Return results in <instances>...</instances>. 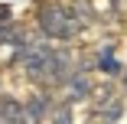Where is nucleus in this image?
Listing matches in <instances>:
<instances>
[{
  "label": "nucleus",
  "instance_id": "1",
  "mask_svg": "<svg viewBox=\"0 0 127 124\" xmlns=\"http://www.w3.org/2000/svg\"><path fill=\"white\" fill-rule=\"evenodd\" d=\"M33 26H36L39 36L52 39V42H65V46H72L85 33V26L78 23V16L72 13L68 0H36Z\"/></svg>",
  "mask_w": 127,
  "mask_h": 124
},
{
  "label": "nucleus",
  "instance_id": "2",
  "mask_svg": "<svg viewBox=\"0 0 127 124\" xmlns=\"http://www.w3.org/2000/svg\"><path fill=\"white\" fill-rule=\"evenodd\" d=\"M88 108L101 124H117L124 118V91H117L114 82H101L88 98Z\"/></svg>",
  "mask_w": 127,
  "mask_h": 124
},
{
  "label": "nucleus",
  "instance_id": "3",
  "mask_svg": "<svg viewBox=\"0 0 127 124\" xmlns=\"http://www.w3.org/2000/svg\"><path fill=\"white\" fill-rule=\"evenodd\" d=\"M95 65H91V56H78V62H75V72L68 75V82L59 88L62 95L59 98H65V101H72V105H82V101H88L91 98V91H95Z\"/></svg>",
  "mask_w": 127,
  "mask_h": 124
},
{
  "label": "nucleus",
  "instance_id": "4",
  "mask_svg": "<svg viewBox=\"0 0 127 124\" xmlns=\"http://www.w3.org/2000/svg\"><path fill=\"white\" fill-rule=\"evenodd\" d=\"M91 65H95V72H101V75H104L108 82L121 79L124 62H121V56H117V42H114V39L98 42V46L91 49Z\"/></svg>",
  "mask_w": 127,
  "mask_h": 124
},
{
  "label": "nucleus",
  "instance_id": "5",
  "mask_svg": "<svg viewBox=\"0 0 127 124\" xmlns=\"http://www.w3.org/2000/svg\"><path fill=\"white\" fill-rule=\"evenodd\" d=\"M56 101V91H49V88H33L26 98H23V111H26V121H36L42 124L49 118V108H52Z\"/></svg>",
  "mask_w": 127,
  "mask_h": 124
},
{
  "label": "nucleus",
  "instance_id": "6",
  "mask_svg": "<svg viewBox=\"0 0 127 124\" xmlns=\"http://www.w3.org/2000/svg\"><path fill=\"white\" fill-rule=\"evenodd\" d=\"M26 111H23V98L16 95H0V124H23Z\"/></svg>",
  "mask_w": 127,
  "mask_h": 124
},
{
  "label": "nucleus",
  "instance_id": "7",
  "mask_svg": "<svg viewBox=\"0 0 127 124\" xmlns=\"http://www.w3.org/2000/svg\"><path fill=\"white\" fill-rule=\"evenodd\" d=\"M46 121H52V124H75V105L65 101V98H56Z\"/></svg>",
  "mask_w": 127,
  "mask_h": 124
},
{
  "label": "nucleus",
  "instance_id": "8",
  "mask_svg": "<svg viewBox=\"0 0 127 124\" xmlns=\"http://www.w3.org/2000/svg\"><path fill=\"white\" fill-rule=\"evenodd\" d=\"M68 7H72V13L78 16V23H82L85 30L98 23V10H95V0H68Z\"/></svg>",
  "mask_w": 127,
  "mask_h": 124
},
{
  "label": "nucleus",
  "instance_id": "9",
  "mask_svg": "<svg viewBox=\"0 0 127 124\" xmlns=\"http://www.w3.org/2000/svg\"><path fill=\"white\" fill-rule=\"evenodd\" d=\"M13 3H0V30H7L10 23H13Z\"/></svg>",
  "mask_w": 127,
  "mask_h": 124
},
{
  "label": "nucleus",
  "instance_id": "10",
  "mask_svg": "<svg viewBox=\"0 0 127 124\" xmlns=\"http://www.w3.org/2000/svg\"><path fill=\"white\" fill-rule=\"evenodd\" d=\"M117 82H121V91H124V98H127V62H124V72H121Z\"/></svg>",
  "mask_w": 127,
  "mask_h": 124
}]
</instances>
